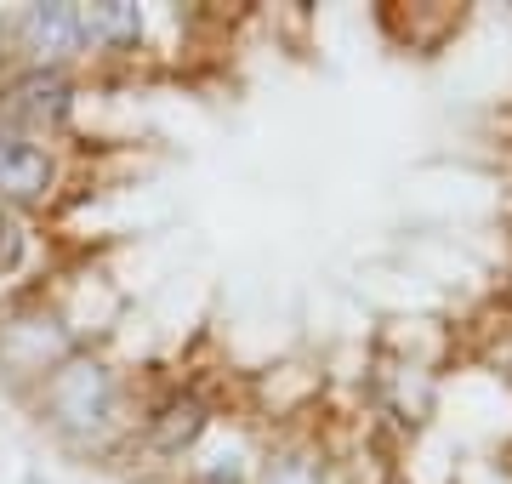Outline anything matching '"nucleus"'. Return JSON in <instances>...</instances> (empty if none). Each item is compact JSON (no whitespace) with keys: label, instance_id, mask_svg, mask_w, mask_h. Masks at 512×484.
Returning a JSON list of instances; mask_svg holds the SVG:
<instances>
[{"label":"nucleus","instance_id":"7ed1b4c3","mask_svg":"<svg viewBox=\"0 0 512 484\" xmlns=\"http://www.w3.org/2000/svg\"><path fill=\"white\" fill-rule=\"evenodd\" d=\"M18 29H23V40H29V52L40 57V69H46V63H63V57H74L80 46H86V29H80V6H69V0H46V6H29Z\"/></svg>","mask_w":512,"mask_h":484},{"label":"nucleus","instance_id":"423d86ee","mask_svg":"<svg viewBox=\"0 0 512 484\" xmlns=\"http://www.w3.org/2000/svg\"><path fill=\"white\" fill-rule=\"evenodd\" d=\"M205 428V405L200 399H177V405H165L160 410V422H154V445L160 450H183L194 445Z\"/></svg>","mask_w":512,"mask_h":484},{"label":"nucleus","instance_id":"0eeeda50","mask_svg":"<svg viewBox=\"0 0 512 484\" xmlns=\"http://www.w3.org/2000/svg\"><path fill=\"white\" fill-rule=\"evenodd\" d=\"M18 257H23V228L12 217H0V274H12Z\"/></svg>","mask_w":512,"mask_h":484},{"label":"nucleus","instance_id":"f03ea898","mask_svg":"<svg viewBox=\"0 0 512 484\" xmlns=\"http://www.w3.org/2000/svg\"><path fill=\"white\" fill-rule=\"evenodd\" d=\"M69 97L74 86L57 69H29L0 92V114L18 120V126H63L69 120Z\"/></svg>","mask_w":512,"mask_h":484},{"label":"nucleus","instance_id":"20e7f679","mask_svg":"<svg viewBox=\"0 0 512 484\" xmlns=\"http://www.w3.org/2000/svg\"><path fill=\"white\" fill-rule=\"evenodd\" d=\"M52 188L46 149L23 143L18 131H0V200H40Z\"/></svg>","mask_w":512,"mask_h":484},{"label":"nucleus","instance_id":"39448f33","mask_svg":"<svg viewBox=\"0 0 512 484\" xmlns=\"http://www.w3.org/2000/svg\"><path fill=\"white\" fill-rule=\"evenodd\" d=\"M80 29H86V46H137V35H143V12H137L131 0L80 6Z\"/></svg>","mask_w":512,"mask_h":484},{"label":"nucleus","instance_id":"6e6552de","mask_svg":"<svg viewBox=\"0 0 512 484\" xmlns=\"http://www.w3.org/2000/svg\"><path fill=\"white\" fill-rule=\"evenodd\" d=\"M23 484H40V479H23Z\"/></svg>","mask_w":512,"mask_h":484},{"label":"nucleus","instance_id":"f257e3e1","mask_svg":"<svg viewBox=\"0 0 512 484\" xmlns=\"http://www.w3.org/2000/svg\"><path fill=\"white\" fill-rule=\"evenodd\" d=\"M46 405H52V416L69 433H97L109 422V405H114L109 371L92 365V359H69V365L46 382Z\"/></svg>","mask_w":512,"mask_h":484}]
</instances>
